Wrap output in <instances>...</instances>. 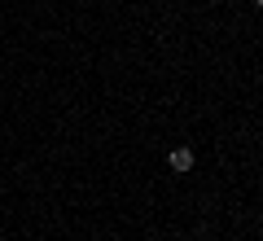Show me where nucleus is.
<instances>
[{
    "label": "nucleus",
    "mask_w": 263,
    "mask_h": 241,
    "mask_svg": "<svg viewBox=\"0 0 263 241\" xmlns=\"http://www.w3.org/2000/svg\"><path fill=\"white\" fill-rule=\"evenodd\" d=\"M167 162H171V171H193V149H189V145L171 149V158H167Z\"/></svg>",
    "instance_id": "1"
},
{
    "label": "nucleus",
    "mask_w": 263,
    "mask_h": 241,
    "mask_svg": "<svg viewBox=\"0 0 263 241\" xmlns=\"http://www.w3.org/2000/svg\"><path fill=\"white\" fill-rule=\"evenodd\" d=\"M254 9H263V0H254Z\"/></svg>",
    "instance_id": "2"
}]
</instances>
